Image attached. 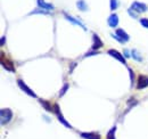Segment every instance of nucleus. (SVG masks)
Returning <instances> with one entry per match:
<instances>
[{"label":"nucleus","instance_id":"nucleus-1","mask_svg":"<svg viewBox=\"0 0 148 139\" xmlns=\"http://www.w3.org/2000/svg\"><path fill=\"white\" fill-rule=\"evenodd\" d=\"M13 119V112L10 108H1L0 111V121L1 124H7Z\"/></svg>","mask_w":148,"mask_h":139},{"label":"nucleus","instance_id":"nucleus-2","mask_svg":"<svg viewBox=\"0 0 148 139\" xmlns=\"http://www.w3.org/2000/svg\"><path fill=\"white\" fill-rule=\"evenodd\" d=\"M0 62H1V66L5 70H7V71H9V72H13V73L16 71V70H15V66H14V63H13L7 56H5L3 52H1Z\"/></svg>","mask_w":148,"mask_h":139},{"label":"nucleus","instance_id":"nucleus-3","mask_svg":"<svg viewBox=\"0 0 148 139\" xmlns=\"http://www.w3.org/2000/svg\"><path fill=\"white\" fill-rule=\"evenodd\" d=\"M133 12H136L137 14L139 13H145L148 10V6L144 2H140V1H133L131 3V7H130Z\"/></svg>","mask_w":148,"mask_h":139},{"label":"nucleus","instance_id":"nucleus-4","mask_svg":"<svg viewBox=\"0 0 148 139\" xmlns=\"http://www.w3.org/2000/svg\"><path fill=\"white\" fill-rule=\"evenodd\" d=\"M54 113H55L56 115H57V119H58V121L60 122L64 127H66V128H70V129H72V125L69 123V122L66 121V119L63 116V114H62V112H60V108H59V106L58 104H55L54 105Z\"/></svg>","mask_w":148,"mask_h":139},{"label":"nucleus","instance_id":"nucleus-5","mask_svg":"<svg viewBox=\"0 0 148 139\" xmlns=\"http://www.w3.org/2000/svg\"><path fill=\"white\" fill-rule=\"evenodd\" d=\"M17 86L21 88V90H23V91H24L26 95H29L30 97H33V98H37V97H38L37 94H36V92H34V91H33L31 88L29 87V86H27V85H26V83H25L23 80H21V79H18V80H17Z\"/></svg>","mask_w":148,"mask_h":139},{"label":"nucleus","instance_id":"nucleus-6","mask_svg":"<svg viewBox=\"0 0 148 139\" xmlns=\"http://www.w3.org/2000/svg\"><path fill=\"white\" fill-rule=\"evenodd\" d=\"M148 87V75L145 74H140L138 76V80H137V89L141 90V89H145Z\"/></svg>","mask_w":148,"mask_h":139},{"label":"nucleus","instance_id":"nucleus-7","mask_svg":"<svg viewBox=\"0 0 148 139\" xmlns=\"http://www.w3.org/2000/svg\"><path fill=\"white\" fill-rule=\"evenodd\" d=\"M108 55L112 56L113 58H115V59H117L120 63H122V64H127V58L121 54V52H119L116 49H110L108 50Z\"/></svg>","mask_w":148,"mask_h":139},{"label":"nucleus","instance_id":"nucleus-8","mask_svg":"<svg viewBox=\"0 0 148 139\" xmlns=\"http://www.w3.org/2000/svg\"><path fill=\"white\" fill-rule=\"evenodd\" d=\"M64 14V17L66 18L70 23H72V24H74V25H77V26H80V28H82L84 31H87V28H86V25L80 21V19H77V18H75V17H73V16H71V15H69L67 13H63Z\"/></svg>","mask_w":148,"mask_h":139},{"label":"nucleus","instance_id":"nucleus-9","mask_svg":"<svg viewBox=\"0 0 148 139\" xmlns=\"http://www.w3.org/2000/svg\"><path fill=\"white\" fill-rule=\"evenodd\" d=\"M104 46V42L101 41V39L96 34L93 33L92 34V45H91V49L92 50H97V49H100L101 47Z\"/></svg>","mask_w":148,"mask_h":139},{"label":"nucleus","instance_id":"nucleus-10","mask_svg":"<svg viewBox=\"0 0 148 139\" xmlns=\"http://www.w3.org/2000/svg\"><path fill=\"white\" fill-rule=\"evenodd\" d=\"M119 21H120V18H119V15L116 14V13H113L110 15V17L107 19V24L111 26V28H116L117 25H119Z\"/></svg>","mask_w":148,"mask_h":139},{"label":"nucleus","instance_id":"nucleus-11","mask_svg":"<svg viewBox=\"0 0 148 139\" xmlns=\"http://www.w3.org/2000/svg\"><path fill=\"white\" fill-rule=\"evenodd\" d=\"M38 7L41 8V9H45V10H53L55 8V6L50 2H47L45 0H37Z\"/></svg>","mask_w":148,"mask_h":139},{"label":"nucleus","instance_id":"nucleus-12","mask_svg":"<svg viewBox=\"0 0 148 139\" xmlns=\"http://www.w3.org/2000/svg\"><path fill=\"white\" fill-rule=\"evenodd\" d=\"M115 34L117 35L120 39H122L124 42H128L130 40V35L123 30V29H117V30H115Z\"/></svg>","mask_w":148,"mask_h":139},{"label":"nucleus","instance_id":"nucleus-13","mask_svg":"<svg viewBox=\"0 0 148 139\" xmlns=\"http://www.w3.org/2000/svg\"><path fill=\"white\" fill-rule=\"evenodd\" d=\"M81 137L83 139H101L100 135L97 132H81Z\"/></svg>","mask_w":148,"mask_h":139},{"label":"nucleus","instance_id":"nucleus-14","mask_svg":"<svg viewBox=\"0 0 148 139\" xmlns=\"http://www.w3.org/2000/svg\"><path fill=\"white\" fill-rule=\"evenodd\" d=\"M39 103L41 104V106H42L47 112H54V106H51V103H49L48 100L39 99Z\"/></svg>","mask_w":148,"mask_h":139},{"label":"nucleus","instance_id":"nucleus-15","mask_svg":"<svg viewBox=\"0 0 148 139\" xmlns=\"http://www.w3.org/2000/svg\"><path fill=\"white\" fill-rule=\"evenodd\" d=\"M76 7L81 12H87L89 9V7H88V5H87V2L84 0H77L76 1Z\"/></svg>","mask_w":148,"mask_h":139},{"label":"nucleus","instance_id":"nucleus-16","mask_svg":"<svg viewBox=\"0 0 148 139\" xmlns=\"http://www.w3.org/2000/svg\"><path fill=\"white\" fill-rule=\"evenodd\" d=\"M130 52H131V57H132L136 62H139V63L143 62V56H141V54L138 52L137 49H132Z\"/></svg>","mask_w":148,"mask_h":139},{"label":"nucleus","instance_id":"nucleus-17","mask_svg":"<svg viewBox=\"0 0 148 139\" xmlns=\"http://www.w3.org/2000/svg\"><path fill=\"white\" fill-rule=\"evenodd\" d=\"M34 14H43V15H49L50 13H49V12H47V10H45V9L37 8V9H33V10L30 13V15H34Z\"/></svg>","mask_w":148,"mask_h":139},{"label":"nucleus","instance_id":"nucleus-18","mask_svg":"<svg viewBox=\"0 0 148 139\" xmlns=\"http://www.w3.org/2000/svg\"><path fill=\"white\" fill-rule=\"evenodd\" d=\"M110 6H111V10L114 12V10H116L120 7V2H119V0H111Z\"/></svg>","mask_w":148,"mask_h":139},{"label":"nucleus","instance_id":"nucleus-19","mask_svg":"<svg viewBox=\"0 0 148 139\" xmlns=\"http://www.w3.org/2000/svg\"><path fill=\"white\" fill-rule=\"evenodd\" d=\"M69 88H70V85L69 83H64V86H63V88L60 89V91H59V97H63L66 92H67V90H69Z\"/></svg>","mask_w":148,"mask_h":139},{"label":"nucleus","instance_id":"nucleus-20","mask_svg":"<svg viewBox=\"0 0 148 139\" xmlns=\"http://www.w3.org/2000/svg\"><path fill=\"white\" fill-rule=\"evenodd\" d=\"M115 131H116V127H113L107 132V139H115Z\"/></svg>","mask_w":148,"mask_h":139},{"label":"nucleus","instance_id":"nucleus-21","mask_svg":"<svg viewBox=\"0 0 148 139\" xmlns=\"http://www.w3.org/2000/svg\"><path fill=\"white\" fill-rule=\"evenodd\" d=\"M129 70V74H130V82H131V87H133V83H134V72L132 71V69H128Z\"/></svg>","mask_w":148,"mask_h":139},{"label":"nucleus","instance_id":"nucleus-22","mask_svg":"<svg viewBox=\"0 0 148 139\" xmlns=\"http://www.w3.org/2000/svg\"><path fill=\"white\" fill-rule=\"evenodd\" d=\"M140 24L144 26V28H146V29H148V18L144 17V18H140Z\"/></svg>","mask_w":148,"mask_h":139},{"label":"nucleus","instance_id":"nucleus-23","mask_svg":"<svg viewBox=\"0 0 148 139\" xmlns=\"http://www.w3.org/2000/svg\"><path fill=\"white\" fill-rule=\"evenodd\" d=\"M128 14H129V15L132 18H137V17H138V14H137V13H133V10H132L131 8H129V9H128Z\"/></svg>","mask_w":148,"mask_h":139},{"label":"nucleus","instance_id":"nucleus-24","mask_svg":"<svg viewBox=\"0 0 148 139\" xmlns=\"http://www.w3.org/2000/svg\"><path fill=\"white\" fill-rule=\"evenodd\" d=\"M111 35H112V38H114V39H115L116 41H119L120 43H124V41H123L122 39H120V38H119V36H117V35H116V34H114V33H112Z\"/></svg>","mask_w":148,"mask_h":139},{"label":"nucleus","instance_id":"nucleus-25","mask_svg":"<svg viewBox=\"0 0 148 139\" xmlns=\"http://www.w3.org/2000/svg\"><path fill=\"white\" fill-rule=\"evenodd\" d=\"M98 52H87L86 55H84V57H89V56H91V55H97Z\"/></svg>","mask_w":148,"mask_h":139},{"label":"nucleus","instance_id":"nucleus-26","mask_svg":"<svg viewBox=\"0 0 148 139\" xmlns=\"http://www.w3.org/2000/svg\"><path fill=\"white\" fill-rule=\"evenodd\" d=\"M124 56H125V58H130L131 57V52H129V50H124Z\"/></svg>","mask_w":148,"mask_h":139},{"label":"nucleus","instance_id":"nucleus-27","mask_svg":"<svg viewBox=\"0 0 148 139\" xmlns=\"http://www.w3.org/2000/svg\"><path fill=\"white\" fill-rule=\"evenodd\" d=\"M75 65H76V63H75V62H73V63L70 65V66H71V69H70V73H72V72H73V70H74V67H75Z\"/></svg>","mask_w":148,"mask_h":139},{"label":"nucleus","instance_id":"nucleus-28","mask_svg":"<svg viewBox=\"0 0 148 139\" xmlns=\"http://www.w3.org/2000/svg\"><path fill=\"white\" fill-rule=\"evenodd\" d=\"M5 41H6V36H1V41H0V45L3 46L5 45Z\"/></svg>","mask_w":148,"mask_h":139},{"label":"nucleus","instance_id":"nucleus-29","mask_svg":"<svg viewBox=\"0 0 148 139\" xmlns=\"http://www.w3.org/2000/svg\"><path fill=\"white\" fill-rule=\"evenodd\" d=\"M42 118H43V119H46V120H47V122H48V123L50 122V119H49V118H48L47 115H42Z\"/></svg>","mask_w":148,"mask_h":139}]
</instances>
